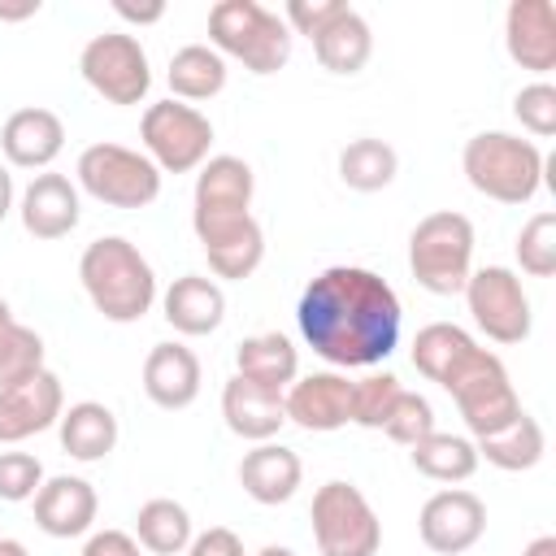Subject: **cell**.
<instances>
[{"label": "cell", "instance_id": "6da1fadb", "mask_svg": "<svg viewBox=\"0 0 556 556\" xmlns=\"http://www.w3.org/2000/svg\"><path fill=\"white\" fill-rule=\"evenodd\" d=\"M300 339L334 369H369L400 343L404 308L391 282L365 265H330L300 291Z\"/></svg>", "mask_w": 556, "mask_h": 556}, {"label": "cell", "instance_id": "7a4b0ae2", "mask_svg": "<svg viewBox=\"0 0 556 556\" xmlns=\"http://www.w3.org/2000/svg\"><path fill=\"white\" fill-rule=\"evenodd\" d=\"M78 282H83L91 308L113 326H130V321L148 317L156 304V269L122 235H100L83 248Z\"/></svg>", "mask_w": 556, "mask_h": 556}, {"label": "cell", "instance_id": "3957f363", "mask_svg": "<svg viewBox=\"0 0 556 556\" xmlns=\"http://www.w3.org/2000/svg\"><path fill=\"white\" fill-rule=\"evenodd\" d=\"M460 169L469 187L495 204H530L543 187V152L534 139L508 135V130H482L465 143Z\"/></svg>", "mask_w": 556, "mask_h": 556}, {"label": "cell", "instance_id": "277c9868", "mask_svg": "<svg viewBox=\"0 0 556 556\" xmlns=\"http://www.w3.org/2000/svg\"><path fill=\"white\" fill-rule=\"evenodd\" d=\"M291 39L282 13L256 0H217L208 9V48L239 61L248 74H278L291 61Z\"/></svg>", "mask_w": 556, "mask_h": 556}, {"label": "cell", "instance_id": "5b68a950", "mask_svg": "<svg viewBox=\"0 0 556 556\" xmlns=\"http://www.w3.org/2000/svg\"><path fill=\"white\" fill-rule=\"evenodd\" d=\"M408 274L430 295H460L473 274V222L465 213H426L408 235Z\"/></svg>", "mask_w": 556, "mask_h": 556}, {"label": "cell", "instance_id": "8992f818", "mask_svg": "<svg viewBox=\"0 0 556 556\" xmlns=\"http://www.w3.org/2000/svg\"><path fill=\"white\" fill-rule=\"evenodd\" d=\"M74 178H78V191H87L109 208H148L161 195V169L143 152L109 139L78 152Z\"/></svg>", "mask_w": 556, "mask_h": 556}, {"label": "cell", "instance_id": "52a82bcc", "mask_svg": "<svg viewBox=\"0 0 556 556\" xmlns=\"http://www.w3.org/2000/svg\"><path fill=\"white\" fill-rule=\"evenodd\" d=\"M443 391L452 395V404H456V413H460L469 439L495 434V430H504V426L521 413V395H517V387H513L504 361H500L495 352H486L482 343H478V352L443 382Z\"/></svg>", "mask_w": 556, "mask_h": 556}, {"label": "cell", "instance_id": "ba28073f", "mask_svg": "<svg viewBox=\"0 0 556 556\" xmlns=\"http://www.w3.org/2000/svg\"><path fill=\"white\" fill-rule=\"evenodd\" d=\"M313 539L321 556H378L382 547V521L361 486L330 478L313 495Z\"/></svg>", "mask_w": 556, "mask_h": 556}, {"label": "cell", "instance_id": "9c48e42d", "mask_svg": "<svg viewBox=\"0 0 556 556\" xmlns=\"http://www.w3.org/2000/svg\"><path fill=\"white\" fill-rule=\"evenodd\" d=\"M139 139H143V156L161 169V174H191L208 161L213 148V122L182 100H156L143 109L139 117Z\"/></svg>", "mask_w": 556, "mask_h": 556}, {"label": "cell", "instance_id": "30bf717a", "mask_svg": "<svg viewBox=\"0 0 556 556\" xmlns=\"http://www.w3.org/2000/svg\"><path fill=\"white\" fill-rule=\"evenodd\" d=\"M78 74L83 83L117 104V109H130V104H143L148 100V87H152V65H148V52L135 35L126 30H104V35H91L78 52Z\"/></svg>", "mask_w": 556, "mask_h": 556}, {"label": "cell", "instance_id": "8fae6325", "mask_svg": "<svg viewBox=\"0 0 556 556\" xmlns=\"http://www.w3.org/2000/svg\"><path fill=\"white\" fill-rule=\"evenodd\" d=\"M465 304H469V317L473 326L491 339V343H526L530 339V326H534V313H530V295L521 287V274L508 269V265H482L469 274L465 282Z\"/></svg>", "mask_w": 556, "mask_h": 556}, {"label": "cell", "instance_id": "7c38bea8", "mask_svg": "<svg viewBox=\"0 0 556 556\" xmlns=\"http://www.w3.org/2000/svg\"><path fill=\"white\" fill-rule=\"evenodd\" d=\"M191 230L208 256V269L217 278L243 282L265 261V230L252 213H226V217H191Z\"/></svg>", "mask_w": 556, "mask_h": 556}, {"label": "cell", "instance_id": "4fadbf2b", "mask_svg": "<svg viewBox=\"0 0 556 556\" xmlns=\"http://www.w3.org/2000/svg\"><path fill=\"white\" fill-rule=\"evenodd\" d=\"M417 534L434 556H460L486 534V504L465 486L434 491L417 513Z\"/></svg>", "mask_w": 556, "mask_h": 556}, {"label": "cell", "instance_id": "5bb4252c", "mask_svg": "<svg viewBox=\"0 0 556 556\" xmlns=\"http://www.w3.org/2000/svg\"><path fill=\"white\" fill-rule=\"evenodd\" d=\"M65 413V387L43 365L22 382L0 387V443H26L30 434H43Z\"/></svg>", "mask_w": 556, "mask_h": 556}, {"label": "cell", "instance_id": "9a60e30c", "mask_svg": "<svg viewBox=\"0 0 556 556\" xmlns=\"http://www.w3.org/2000/svg\"><path fill=\"white\" fill-rule=\"evenodd\" d=\"M282 408H287V421L308 434L343 430L352 421V378L339 369L304 374L282 391Z\"/></svg>", "mask_w": 556, "mask_h": 556}, {"label": "cell", "instance_id": "2e32d148", "mask_svg": "<svg viewBox=\"0 0 556 556\" xmlns=\"http://www.w3.org/2000/svg\"><path fill=\"white\" fill-rule=\"evenodd\" d=\"M17 217H22V230L39 243H52V239H65L78 217H83V204H78V182H70L65 174L56 169H43L35 174L22 195H17Z\"/></svg>", "mask_w": 556, "mask_h": 556}, {"label": "cell", "instance_id": "e0dca14e", "mask_svg": "<svg viewBox=\"0 0 556 556\" xmlns=\"http://www.w3.org/2000/svg\"><path fill=\"white\" fill-rule=\"evenodd\" d=\"M65 148V122L43 109V104H26L17 113L4 117L0 126V152H4V165L13 169H48Z\"/></svg>", "mask_w": 556, "mask_h": 556}, {"label": "cell", "instance_id": "ac0fdd59", "mask_svg": "<svg viewBox=\"0 0 556 556\" xmlns=\"http://www.w3.org/2000/svg\"><path fill=\"white\" fill-rule=\"evenodd\" d=\"M96 513H100V495L78 473L43 478V486L35 491V526L48 539H78V534H87L96 526Z\"/></svg>", "mask_w": 556, "mask_h": 556}, {"label": "cell", "instance_id": "d6986e66", "mask_svg": "<svg viewBox=\"0 0 556 556\" xmlns=\"http://www.w3.org/2000/svg\"><path fill=\"white\" fill-rule=\"evenodd\" d=\"M504 48L530 74L556 70V9L552 0H513L504 9Z\"/></svg>", "mask_w": 556, "mask_h": 556}, {"label": "cell", "instance_id": "ffe728a7", "mask_svg": "<svg viewBox=\"0 0 556 556\" xmlns=\"http://www.w3.org/2000/svg\"><path fill=\"white\" fill-rule=\"evenodd\" d=\"M200 382H204L200 356L178 339L152 343V352L143 356V395L165 413L191 408L200 395Z\"/></svg>", "mask_w": 556, "mask_h": 556}, {"label": "cell", "instance_id": "44dd1931", "mask_svg": "<svg viewBox=\"0 0 556 556\" xmlns=\"http://www.w3.org/2000/svg\"><path fill=\"white\" fill-rule=\"evenodd\" d=\"M252 191L256 174L243 156H208L195 174L191 191V217H226V213H252Z\"/></svg>", "mask_w": 556, "mask_h": 556}, {"label": "cell", "instance_id": "7402d4cb", "mask_svg": "<svg viewBox=\"0 0 556 556\" xmlns=\"http://www.w3.org/2000/svg\"><path fill=\"white\" fill-rule=\"evenodd\" d=\"M161 313L165 321L182 334V339H204L226 321V291L217 278L204 274H182L165 287L161 295Z\"/></svg>", "mask_w": 556, "mask_h": 556}, {"label": "cell", "instance_id": "603a6c76", "mask_svg": "<svg viewBox=\"0 0 556 556\" xmlns=\"http://www.w3.org/2000/svg\"><path fill=\"white\" fill-rule=\"evenodd\" d=\"M304 482V465L300 456L287 447V443H256L252 452H243L239 460V486L248 500L274 508V504H287Z\"/></svg>", "mask_w": 556, "mask_h": 556}, {"label": "cell", "instance_id": "cb8c5ba5", "mask_svg": "<svg viewBox=\"0 0 556 556\" xmlns=\"http://www.w3.org/2000/svg\"><path fill=\"white\" fill-rule=\"evenodd\" d=\"M222 417H226V430L248 439V443H269L287 426L282 395L265 391V387H252L239 374L222 387Z\"/></svg>", "mask_w": 556, "mask_h": 556}, {"label": "cell", "instance_id": "d4e9b609", "mask_svg": "<svg viewBox=\"0 0 556 556\" xmlns=\"http://www.w3.org/2000/svg\"><path fill=\"white\" fill-rule=\"evenodd\" d=\"M235 374L252 387H265V391H287L295 378H300V348L278 334V330H265V334H248L239 348H235Z\"/></svg>", "mask_w": 556, "mask_h": 556}, {"label": "cell", "instance_id": "484cf974", "mask_svg": "<svg viewBox=\"0 0 556 556\" xmlns=\"http://www.w3.org/2000/svg\"><path fill=\"white\" fill-rule=\"evenodd\" d=\"M56 439H61V452L74 456V460H83V465L104 460L117 447V417L100 400H78V404H70L61 413Z\"/></svg>", "mask_w": 556, "mask_h": 556}, {"label": "cell", "instance_id": "4316f807", "mask_svg": "<svg viewBox=\"0 0 556 556\" xmlns=\"http://www.w3.org/2000/svg\"><path fill=\"white\" fill-rule=\"evenodd\" d=\"M313 56L330 74H361L374 56V30L369 22L348 4L321 35H313Z\"/></svg>", "mask_w": 556, "mask_h": 556}, {"label": "cell", "instance_id": "83f0119b", "mask_svg": "<svg viewBox=\"0 0 556 556\" xmlns=\"http://www.w3.org/2000/svg\"><path fill=\"white\" fill-rule=\"evenodd\" d=\"M473 447H478V460H486V465H495V469H504V473H526V469H534V465L543 460L547 434H543L539 417H530V413L521 408L504 430L473 439Z\"/></svg>", "mask_w": 556, "mask_h": 556}, {"label": "cell", "instance_id": "f1b7e54d", "mask_svg": "<svg viewBox=\"0 0 556 556\" xmlns=\"http://www.w3.org/2000/svg\"><path fill=\"white\" fill-rule=\"evenodd\" d=\"M473 352H478V339H473L469 330L452 326V321H430V326H421L417 339H413V365H417V374L430 378V382H439V387H443Z\"/></svg>", "mask_w": 556, "mask_h": 556}, {"label": "cell", "instance_id": "f546056e", "mask_svg": "<svg viewBox=\"0 0 556 556\" xmlns=\"http://www.w3.org/2000/svg\"><path fill=\"white\" fill-rule=\"evenodd\" d=\"M165 83H169L174 100H182V104L213 100V96L226 87V56L213 52L208 43H187V48H178V52L169 56Z\"/></svg>", "mask_w": 556, "mask_h": 556}, {"label": "cell", "instance_id": "4dcf8cb0", "mask_svg": "<svg viewBox=\"0 0 556 556\" xmlns=\"http://www.w3.org/2000/svg\"><path fill=\"white\" fill-rule=\"evenodd\" d=\"M408 460H413V469L421 473V478H430V482H469L473 473H478V447H473V439L469 434H443V430H434V434H426L421 443H413L408 447Z\"/></svg>", "mask_w": 556, "mask_h": 556}, {"label": "cell", "instance_id": "1f68e13d", "mask_svg": "<svg viewBox=\"0 0 556 556\" xmlns=\"http://www.w3.org/2000/svg\"><path fill=\"white\" fill-rule=\"evenodd\" d=\"M191 539H195L191 513L178 500L156 495V500L139 504V513H135V543L143 552H152V556H182L191 547Z\"/></svg>", "mask_w": 556, "mask_h": 556}, {"label": "cell", "instance_id": "d6a6232c", "mask_svg": "<svg viewBox=\"0 0 556 556\" xmlns=\"http://www.w3.org/2000/svg\"><path fill=\"white\" fill-rule=\"evenodd\" d=\"M395 174H400V156H395V148L387 139L365 135V139H352L339 152V178L352 191H365V195L369 191H382V187L395 182Z\"/></svg>", "mask_w": 556, "mask_h": 556}, {"label": "cell", "instance_id": "836d02e7", "mask_svg": "<svg viewBox=\"0 0 556 556\" xmlns=\"http://www.w3.org/2000/svg\"><path fill=\"white\" fill-rule=\"evenodd\" d=\"M35 369H43V339H39V330L22 326L9 308V300L0 295V387L22 382Z\"/></svg>", "mask_w": 556, "mask_h": 556}, {"label": "cell", "instance_id": "e575fe53", "mask_svg": "<svg viewBox=\"0 0 556 556\" xmlns=\"http://www.w3.org/2000/svg\"><path fill=\"white\" fill-rule=\"evenodd\" d=\"M517 265L530 278H552L556 274V213L552 208L534 213L521 226V235H517Z\"/></svg>", "mask_w": 556, "mask_h": 556}, {"label": "cell", "instance_id": "d590c367", "mask_svg": "<svg viewBox=\"0 0 556 556\" xmlns=\"http://www.w3.org/2000/svg\"><path fill=\"white\" fill-rule=\"evenodd\" d=\"M382 434L391 443H404V447H413L426 434H434V408H430V400L421 391H400L395 404H391V413H387V421H382Z\"/></svg>", "mask_w": 556, "mask_h": 556}, {"label": "cell", "instance_id": "8d00e7d4", "mask_svg": "<svg viewBox=\"0 0 556 556\" xmlns=\"http://www.w3.org/2000/svg\"><path fill=\"white\" fill-rule=\"evenodd\" d=\"M400 378L395 374H369L361 382H352V421L365 430H382L395 395H400Z\"/></svg>", "mask_w": 556, "mask_h": 556}, {"label": "cell", "instance_id": "74e56055", "mask_svg": "<svg viewBox=\"0 0 556 556\" xmlns=\"http://www.w3.org/2000/svg\"><path fill=\"white\" fill-rule=\"evenodd\" d=\"M513 117H517L521 130H530L534 139H552V135H556V87H552L547 78L521 87L517 100H513Z\"/></svg>", "mask_w": 556, "mask_h": 556}, {"label": "cell", "instance_id": "f35d334b", "mask_svg": "<svg viewBox=\"0 0 556 556\" xmlns=\"http://www.w3.org/2000/svg\"><path fill=\"white\" fill-rule=\"evenodd\" d=\"M39 486H43L39 456H30V452H0V500L4 504L35 500Z\"/></svg>", "mask_w": 556, "mask_h": 556}, {"label": "cell", "instance_id": "ab89813d", "mask_svg": "<svg viewBox=\"0 0 556 556\" xmlns=\"http://www.w3.org/2000/svg\"><path fill=\"white\" fill-rule=\"evenodd\" d=\"M343 9H348L343 0H287L282 22H287L291 35H308V39H313V35H321Z\"/></svg>", "mask_w": 556, "mask_h": 556}, {"label": "cell", "instance_id": "60d3db41", "mask_svg": "<svg viewBox=\"0 0 556 556\" xmlns=\"http://www.w3.org/2000/svg\"><path fill=\"white\" fill-rule=\"evenodd\" d=\"M187 556H243V543H239L235 530H226V526H208L204 534L191 539Z\"/></svg>", "mask_w": 556, "mask_h": 556}, {"label": "cell", "instance_id": "b9f144b4", "mask_svg": "<svg viewBox=\"0 0 556 556\" xmlns=\"http://www.w3.org/2000/svg\"><path fill=\"white\" fill-rule=\"evenodd\" d=\"M83 556H143V552L135 543V534H126V530H96V534H87Z\"/></svg>", "mask_w": 556, "mask_h": 556}, {"label": "cell", "instance_id": "7bdbcfd3", "mask_svg": "<svg viewBox=\"0 0 556 556\" xmlns=\"http://www.w3.org/2000/svg\"><path fill=\"white\" fill-rule=\"evenodd\" d=\"M113 13H117L122 22H130V26H152V22H161V17H165V4H161V0H152V4L113 0Z\"/></svg>", "mask_w": 556, "mask_h": 556}, {"label": "cell", "instance_id": "ee69618b", "mask_svg": "<svg viewBox=\"0 0 556 556\" xmlns=\"http://www.w3.org/2000/svg\"><path fill=\"white\" fill-rule=\"evenodd\" d=\"M43 4L39 0H0V22H26V17H35Z\"/></svg>", "mask_w": 556, "mask_h": 556}, {"label": "cell", "instance_id": "f6af8a7d", "mask_svg": "<svg viewBox=\"0 0 556 556\" xmlns=\"http://www.w3.org/2000/svg\"><path fill=\"white\" fill-rule=\"evenodd\" d=\"M13 213V174H9V165L0 161V222Z\"/></svg>", "mask_w": 556, "mask_h": 556}, {"label": "cell", "instance_id": "bcb514c9", "mask_svg": "<svg viewBox=\"0 0 556 556\" xmlns=\"http://www.w3.org/2000/svg\"><path fill=\"white\" fill-rule=\"evenodd\" d=\"M521 556H556V534H539V539H530Z\"/></svg>", "mask_w": 556, "mask_h": 556}, {"label": "cell", "instance_id": "7dc6e473", "mask_svg": "<svg viewBox=\"0 0 556 556\" xmlns=\"http://www.w3.org/2000/svg\"><path fill=\"white\" fill-rule=\"evenodd\" d=\"M0 556H30V547L22 539H0Z\"/></svg>", "mask_w": 556, "mask_h": 556}, {"label": "cell", "instance_id": "c3c4849f", "mask_svg": "<svg viewBox=\"0 0 556 556\" xmlns=\"http://www.w3.org/2000/svg\"><path fill=\"white\" fill-rule=\"evenodd\" d=\"M256 556H295V552H291V547H278V543H265Z\"/></svg>", "mask_w": 556, "mask_h": 556}]
</instances>
